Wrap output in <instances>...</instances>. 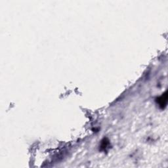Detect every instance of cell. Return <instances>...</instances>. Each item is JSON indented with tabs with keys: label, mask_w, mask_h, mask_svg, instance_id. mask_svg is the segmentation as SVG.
Listing matches in <instances>:
<instances>
[{
	"label": "cell",
	"mask_w": 168,
	"mask_h": 168,
	"mask_svg": "<svg viewBox=\"0 0 168 168\" xmlns=\"http://www.w3.org/2000/svg\"><path fill=\"white\" fill-rule=\"evenodd\" d=\"M166 102H167V95L164 94L161 97V98L159 100V103H160V106L164 107L166 105Z\"/></svg>",
	"instance_id": "obj_1"
}]
</instances>
